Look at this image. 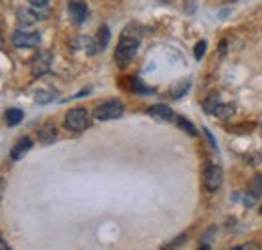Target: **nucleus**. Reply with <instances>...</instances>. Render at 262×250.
<instances>
[{
    "label": "nucleus",
    "mask_w": 262,
    "mask_h": 250,
    "mask_svg": "<svg viewBox=\"0 0 262 250\" xmlns=\"http://www.w3.org/2000/svg\"><path fill=\"white\" fill-rule=\"evenodd\" d=\"M137 49H139V36L135 34V29L129 27L127 31L121 34V40H119V45L115 49V61H117V65L119 67L129 65L131 59L137 53Z\"/></svg>",
    "instance_id": "1"
},
{
    "label": "nucleus",
    "mask_w": 262,
    "mask_h": 250,
    "mask_svg": "<svg viewBox=\"0 0 262 250\" xmlns=\"http://www.w3.org/2000/svg\"><path fill=\"white\" fill-rule=\"evenodd\" d=\"M123 111H125L123 103H121V101H117V99H111V101H105V103H101L97 109H95V117H97L99 121L119 119V117L123 115Z\"/></svg>",
    "instance_id": "2"
},
{
    "label": "nucleus",
    "mask_w": 262,
    "mask_h": 250,
    "mask_svg": "<svg viewBox=\"0 0 262 250\" xmlns=\"http://www.w3.org/2000/svg\"><path fill=\"white\" fill-rule=\"evenodd\" d=\"M65 125L71 131H83L89 127V113L83 107H75L65 115Z\"/></svg>",
    "instance_id": "3"
},
{
    "label": "nucleus",
    "mask_w": 262,
    "mask_h": 250,
    "mask_svg": "<svg viewBox=\"0 0 262 250\" xmlns=\"http://www.w3.org/2000/svg\"><path fill=\"white\" fill-rule=\"evenodd\" d=\"M222 168L220 165H214V163H208L206 170H204V184L210 192H216L218 187L222 186Z\"/></svg>",
    "instance_id": "4"
},
{
    "label": "nucleus",
    "mask_w": 262,
    "mask_h": 250,
    "mask_svg": "<svg viewBox=\"0 0 262 250\" xmlns=\"http://www.w3.org/2000/svg\"><path fill=\"white\" fill-rule=\"evenodd\" d=\"M40 43V36L36 32H27V31H18L12 34V45L14 47H23V49H31V47H36Z\"/></svg>",
    "instance_id": "5"
},
{
    "label": "nucleus",
    "mask_w": 262,
    "mask_h": 250,
    "mask_svg": "<svg viewBox=\"0 0 262 250\" xmlns=\"http://www.w3.org/2000/svg\"><path fill=\"white\" fill-rule=\"evenodd\" d=\"M69 14H71V20H73L75 25H83L85 18H87V14H89L87 4L81 2V0H71V2H69Z\"/></svg>",
    "instance_id": "6"
},
{
    "label": "nucleus",
    "mask_w": 262,
    "mask_h": 250,
    "mask_svg": "<svg viewBox=\"0 0 262 250\" xmlns=\"http://www.w3.org/2000/svg\"><path fill=\"white\" fill-rule=\"evenodd\" d=\"M31 69H33L34 77H42V75L51 69V53H49V51H40V53L33 59Z\"/></svg>",
    "instance_id": "7"
},
{
    "label": "nucleus",
    "mask_w": 262,
    "mask_h": 250,
    "mask_svg": "<svg viewBox=\"0 0 262 250\" xmlns=\"http://www.w3.org/2000/svg\"><path fill=\"white\" fill-rule=\"evenodd\" d=\"M73 49L83 51V53H87V55H95L99 51V45H97V40L91 38V36H77V38H73Z\"/></svg>",
    "instance_id": "8"
},
{
    "label": "nucleus",
    "mask_w": 262,
    "mask_h": 250,
    "mask_svg": "<svg viewBox=\"0 0 262 250\" xmlns=\"http://www.w3.org/2000/svg\"><path fill=\"white\" fill-rule=\"evenodd\" d=\"M49 16V10L45 8L42 12H38V10H31V8H23V10H18V20L23 23V25H33L36 20H40V18H47Z\"/></svg>",
    "instance_id": "9"
},
{
    "label": "nucleus",
    "mask_w": 262,
    "mask_h": 250,
    "mask_svg": "<svg viewBox=\"0 0 262 250\" xmlns=\"http://www.w3.org/2000/svg\"><path fill=\"white\" fill-rule=\"evenodd\" d=\"M147 113H149L156 121H160V123H167V121L173 119V111H171L167 105H154V107H149Z\"/></svg>",
    "instance_id": "10"
},
{
    "label": "nucleus",
    "mask_w": 262,
    "mask_h": 250,
    "mask_svg": "<svg viewBox=\"0 0 262 250\" xmlns=\"http://www.w3.org/2000/svg\"><path fill=\"white\" fill-rule=\"evenodd\" d=\"M31 148H33V139H31V137H23V139L10 150V157H12V159H20Z\"/></svg>",
    "instance_id": "11"
},
{
    "label": "nucleus",
    "mask_w": 262,
    "mask_h": 250,
    "mask_svg": "<svg viewBox=\"0 0 262 250\" xmlns=\"http://www.w3.org/2000/svg\"><path fill=\"white\" fill-rule=\"evenodd\" d=\"M38 137H40V141H42L45 145L53 143V141L57 139V129H55V125H53V123L42 125V127L38 129Z\"/></svg>",
    "instance_id": "12"
},
{
    "label": "nucleus",
    "mask_w": 262,
    "mask_h": 250,
    "mask_svg": "<svg viewBox=\"0 0 262 250\" xmlns=\"http://www.w3.org/2000/svg\"><path fill=\"white\" fill-rule=\"evenodd\" d=\"M23 117H25V113H23L20 109H16V107H12V109H8V111L4 113V121H6V125H10V127L20 123Z\"/></svg>",
    "instance_id": "13"
},
{
    "label": "nucleus",
    "mask_w": 262,
    "mask_h": 250,
    "mask_svg": "<svg viewBox=\"0 0 262 250\" xmlns=\"http://www.w3.org/2000/svg\"><path fill=\"white\" fill-rule=\"evenodd\" d=\"M220 103H222V101H220L218 95H210L202 105H204V111H206V113H212V115H214V111H216V107H218Z\"/></svg>",
    "instance_id": "14"
},
{
    "label": "nucleus",
    "mask_w": 262,
    "mask_h": 250,
    "mask_svg": "<svg viewBox=\"0 0 262 250\" xmlns=\"http://www.w3.org/2000/svg\"><path fill=\"white\" fill-rule=\"evenodd\" d=\"M236 111V107L234 105H224V103H220L218 107H216V111H214V115H218V117H222V119H228L230 115Z\"/></svg>",
    "instance_id": "15"
},
{
    "label": "nucleus",
    "mask_w": 262,
    "mask_h": 250,
    "mask_svg": "<svg viewBox=\"0 0 262 250\" xmlns=\"http://www.w3.org/2000/svg\"><path fill=\"white\" fill-rule=\"evenodd\" d=\"M109 36H111V32H109V29L107 27H101L97 32V45H99V51H103L105 47H107V43H109Z\"/></svg>",
    "instance_id": "16"
},
{
    "label": "nucleus",
    "mask_w": 262,
    "mask_h": 250,
    "mask_svg": "<svg viewBox=\"0 0 262 250\" xmlns=\"http://www.w3.org/2000/svg\"><path fill=\"white\" fill-rule=\"evenodd\" d=\"M178 125H180V127H182L184 131H188L190 135H198L196 127H194V125L190 123V121H188L186 117H178Z\"/></svg>",
    "instance_id": "17"
},
{
    "label": "nucleus",
    "mask_w": 262,
    "mask_h": 250,
    "mask_svg": "<svg viewBox=\"0 0 262 250\" xmlns=\"http://www.w3.org/2000/svg\"><path fill=\"white\" fill-rule=\"evenodd\" d=\"M53 97H55V91H38L34 95V101L36 103H49Z\"/></svg>",
    "instance_id": "18"
},
{
    "label": "nucleus",
    "mask_w": 262,
    "mask_h": 250,
    "mask_svg": "<svg viewBox=\"0 0 262 250\" xmlns=\"http://www.w3.org/2000/svg\"><path fill=\"white\" fill-rule=\"evenodd\" d=\"M188 89H190V81H184V83H180V85L176 87V91L171 93V97H173V99H178V97H182V95L186 93Z\"/></svg>",
    "instance_id": "19"
},
{
    "label": "nucleus",
    "mask_w": 262,
    "mask_h": 250,
    "mask_svg": "<svg viewBox=\"0 0 262 250\" xmlns=\"http://www.w3.org/2000/svg\"><path fill=\"white\" fill-rule=\"evenodd\" d=\"M206 49H208V45H206V40H200L196 45V49H194V55H196V59H202L204 57V53H206Z\"/></svg>",
    "instance_id": "20"
},
{
    "label": "nucleus",
    "mask_w": 262,
    "mask_h": 250,
    "mask_svg": "<svg viewBox=\"0 0 262 250\" xmlns=\"http://www.w3.org/2000/svg\"><path fill=\"white\" fill-rule=\"evenodd\" d=\"M252 192H254V194H262V176L252 182Z\"/></svg>",
    "instance_id": "21"
},
{
    "label": "nucleus",
    "mask_w": 262,
    "mask_h": 250,
    "mask_svg": "<svg viewBox=\"0 0 262 250\" xmlns=\"http://www.w3.org/2000/svg\"><path fill=\"white\" fill-rule=\"evenodd\" d=\"M244 202H246V206L250 208V206H254V202H256V196H244Z\"/></svg>",
    "instance_id": "22"
},
{
    "label": "nucleus",
    "mask_w": 262,
    "mask_h": 250,
    "mask_svg": "<svg viewBox=\"0 0 262 250\" xmlns=\"http://www.w3.org/2000/svg\"><path fill=\"white\" fill-rule=\"evenodd\" d=\"M33 6H45V4H49V0H29Z\"/></svg>",
    "instance_id": "23"
},
{
    "label": "nucleus",
    "mask_w": 262,
    "mask_h": 250,
    "mask_svg": "<svg viewBox=\"0 0 262 250\" xmlns=\"http://www.w3.org/2000/svg\"><path fill=\"white\" fill-rule=\"evenodd\" d=\"M6 248H8V244H6V242L0 238V250H6Z\"/></svg>",
    "instance_id": "24"
},
{
    "label": "nucleus",
    "mask_w": 262,
    "mask_h": 250,
    "mask_svg": "<svg viewBox=\"0 0 262 250\" xmlns=\"http://www.w3.org/2000/svg\"><path fill=\"white\" fill-rule=\"evenodd\" d=\"M260 214H262V208H260Z\"/></svg>",
    "instance_id": "25"
}]
</instances>
